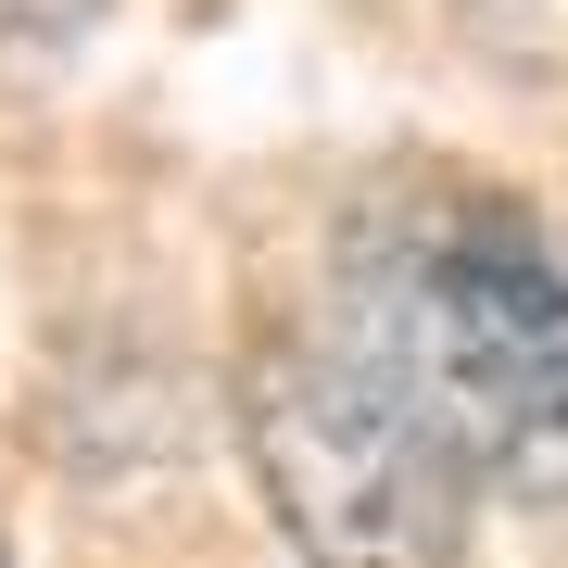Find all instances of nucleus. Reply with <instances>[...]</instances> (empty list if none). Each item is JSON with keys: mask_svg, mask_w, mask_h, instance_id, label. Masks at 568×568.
Wrapping results in <instances>:
<instances>
[{"mask_svg": "<svg viewBox=\"0 0 568 568\" xmlns=\"http://www.w3.org/2000/svg\"><path fill=\"white\" fill-rule=\"evenodd\" d=\"M392 379L467 443L493 493L568 506V253L506 190H405L342 241V304Z\"/></svg>", "mask_w": 568, "mask_h": 568, "instance_id": "f257e3e1", "label": "nucleus"}, {"mask_svg": "<svg viewBox=\"0 0 568 568\" xmlns=\"http://www.w3.org/2000/svg\"><path fill=\"white\" fill-rule=\"evenodd\" d=\"M241 443L304 568H455L480 467L354 328H291L241 379Z\"/></svg>", "mask_w": 568, "mask_h": 568, "instance_id": "f03ea898", "label": "nucleus"}, {"mask_svg": "<svg viewBox=\"0 0 568 568\" xmlns=\"http://www.w3.org/2000/svg\"><path fill=\"white\" fill-rule=\"evenodd\" d=\"M63 467H77L89 493H126V480H164V467L190 455V405H178V379L164 366H126V354H102V366H77L63 379Z\"/></svg>", "mask_w": 568, "mask_h": 568, "instance_id": "7ed1b4c3", "label": "nucleus"}, {"mask_svg": "<svg viewBox=\"0 0 568 568\" xmlns=\"http://www.w3.org/2000/svg\"><path fill=\"white\" fill-rule=\"evenodd\" d=\"M114 0H0V39L13 51H63V39H89Z\"/></svg>", "mask_w": 568, "mask_h": 568, "instance_id": "20e7f679", "label": "nucleus"}, {"mask_svg": "<svg viewBox=\"0 0 568 568\" xmlns=\"http://www.w3.org/2000/svg\"><path fill=\"white\" fill-rule=\"evenodd\" d=\"M0 568H13V556H0Z\"/></svg>", "mask_w": 568, "mask_h": 568, "instance_id": "39448f33", "label": "nucleus"}]
</instances>
